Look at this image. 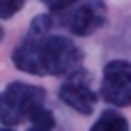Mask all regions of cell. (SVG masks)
I'll use <instances>...</instances> for the list:
<instances>
[{
  "mask_svg": "<svg viewBox=\"0 0 131 131\" xmlns=\"http://www.w3.org/2000/svg\"><path fill=\"white\" fill-rule=\"evenodd\" d=\"M90 131H129V122L117 111H106L99 115V120L92 124Z\"/></svg>",
  "mask_w": 131,
  "mask_h": 131,
  "instance_id": "6",
  "label": "cell"
},
{
  "mask_svg": "<svg viewBox=\"0 0 131 131\" xmlns=\"http://www.w3.org/2000/svg\"><path fill=\"white\" fill-rule=\"evenodd\" d=\"M108 18V7L104 0H88L78 2L71 9L60 12V23L76 37H88L97 32Z\"/></svg>",
  "mask_w": 131,
  "mask_h": 131,
  "instance_id": "3",
  "label": "cell"
},
{
  "mask_svg": "<svg viewBox=\"0 0 131 131\" xmlns=\"http://www.w3.org/2000/svg\"><path fill=\"white\" fill-rule=\"evenodd\" d=\"M53 16L51 14H41V16H35L32 18V28H30V35H48L51 25H53Z\"/></svg>",
  "mask_w": 131,
  "mask_h": 131,
  "instance_id": "8",
  "label": "cell"
},
{
  "mask_svg": "<svg viewBox=\"0 0 131 131\" xmlns=\"http://www.w3.org/2000/svg\"><path fill=\"white\" fill-rule=\"evenodd\" d=\"M0 131H14V129H9V127H2V129H0Z\"/></svg>",
  "mask_w": 131,
  "mask_h": 131,
  "instance_id": "12",
  "label": "cell"
},
{
  "mask_svg": "<svg viewBox=\"0 0 131 131\" xmlns=\"http://www.w3.org/2000/svg\"><path fill=\"white\" fill-rule=\"evenodd\" d=\"M23 5L25 0H0V18H12Z\"/></svg>",
  "mask_w": 131,
  "mask_h": 131,
  "instance_id": "9",
  "label": "cell"
},
{
  "mask_svg": "<svg viewBox=\"0 0 131 131\" xmlns=\"http://www.w3.org/2000/svg\"><path fill=\"white\" fill-rule=\"evenodd\" d=\"M46 7H51L53 12H64V9H69V7H74V5H78L81 0H41Z\"/></svg>",
  "mask_w": 131,
  "mask_h": 131,
  "instance_id": "10",
  "label": "cell"
},
{
  "mask_svg": "<svg viewBox=\"0 0 131 131\" xmlns=\"http://www.w3.org/2000/svg\"><path fill=\"white\" fill-rule=\"evenodd\" d=\"M2 37H5V30H2V25H0V39H2Z\"/></svg>",
  "mask_w": 131,
  "mask_h": 131,
  "instance_id": "11",
  "label": "cell"
},
{
  "mask_svg": "<svg viewBox=\"0 0 131 131\" xmlns=\"http://www.w3.org/2000/svg\"><path fill=\"white\" fill-rule=\"evenodd\" d=\"M58 94H60L64 106L74 108L81 115H92L97 99H99L94 88H92V74L88 69H81V67L67 76V81L60 85Z\"/></svg>",
  "mask_w": 131,
  "mask_h": 131,
  "instance_id": "4",
  "label": "cell"
},
{
  "mask_svg": "<svg viewBox=\"0 0 131 131\" xmlns=\"http://www.w3.org/2000/svg\"><path fill=\"white\" fill-rule=\"evenodd\" d=\"M83 51L60 35H30L12 51V62L30 76H64L81 67Z\"/></svg>",
  "mask_w": 131,
  "mask_h": 131,
  "instance_id": "1",
  "label": "cell"
},
{
  "mask_svg": "<svg viewBox=\"0 0 131 131\" xmlns=\"http://www.w3.org/2000/svg\"><path fill=\"white\" fill-rule=\"evenodd\" d=\"M44 101H46L44 88L14 81L0 94V122L9 129L21 122H30V117L44 108Z\"/></svg>",
  "mask_w": 131,
  "mask_h": 131,
  "instance_id": "2",
  "label": "cell"
},
{
  "mask_svg": "<svg viewBox=\"0 0 131 131\" xmlns=\"http://www.w3.org/2000/svg\"><path fill=\"white\" fill-rule=\"evenodd\" d=\"M99 94L113 106H131V62L111 60L104 67Z\"/></svg>",
  "mask_w": 131,
  "mask_h": 131,
  "instance_id": "5",
  "label": "cell"
},
{
  "mask_svg": "<svg viewBox=\"0 0 131 131\" xmlns=\"http://www.w3.org/2000/svg\"><path fill=\"white\" fill-rule=\"evenodd\" d=\"M53 129H55V117L48 108H41L30 117L28 131H53Z\"/></svg>",
  "mask_w": 131,
  "mask_h": 131,
  "instance_id": "7",
  "label": "cell"
}]
</instances>
